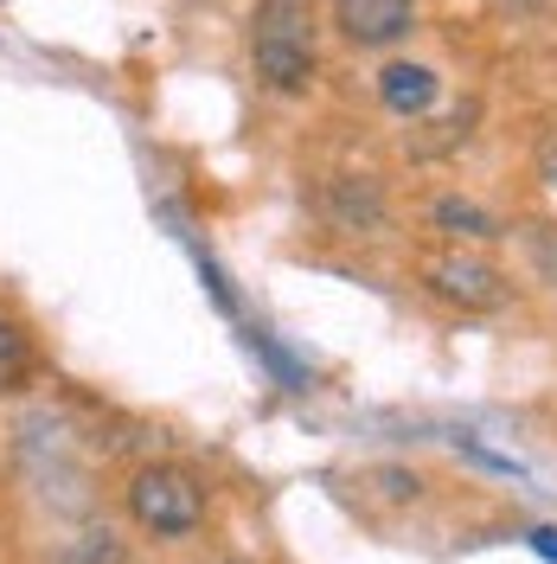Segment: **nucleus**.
Wrapping results in <instances>:
<instances>
[{
  "label": "nucleus",
  "mask_w": 557,
  "mask_h": 564,
  "mask_svg": "<svg viewBox=\"0 0 557 564\" xmlns=\"http://www.w3.org/2000/svg\"><path fill=\"white\" fill-rule=\"evenodd\" d=\"M129 520L154 539H186L206 527V488L179 462H148L129 475Z\"/></svg>",
  "instance_id": "nucleus-2"
},
{
  "label": "nucleus",
  "mask_w": 557,
  "mask_h": 564,
  "mask_svg": "<svg viewBox=\"0 0 557 564\" xmlns=\"http://www.w3.org/2000/svg\"><path fill=\"white\" fill-rule=\"evenodd\" d=\"M423 289L443 295L461 315H493V308H506V295H513L506 276L493 270L488 257H474V250H429V257H423Z\"/></svg>",
  "instance_id": "nucleus-3"
},
{
  "label": "nucleus",
  "mask_w": 557,
  "mask_h": 564,
  "mask_svg": "<svg viewBox=\"0 0 557 564\" xmlns=\"http://www.w3.org/2000/svg\"><path fill=\"white\" fill-rule=\"evenodd\" d=\"M520 245H525V263L538 270V282H551L557 289V218H525Z\"/></svg>",
  "instance_id": "nucleus-9"
},
{
  "label": "nucleus",
  "mask_w": 557,
  "mask_h": 564,
  "mask_svg": "<svg viewBox=\"0 0 557 564\" xmlns=\"http://www.w3.org/2000/svg\"><path fill=\"white\" fill-rule=\"evenodd\" d=\"M320 212H327L340 231H379L384 193H379V180H365V174H334L320 186Z\"/></svg>",
  "instance_id": "nucleus-5"
},
{
  "label": "nucleus",
  "mask_w": 557,
  "mask_h": 564,
  "mask_svg": "<svg viewBox=\"0 0 557 564\" xmlns=\"http://www.w3.org/2000/svg\"><path fill=\"white\" fill-rule=\"evenodd\" d=\"M500 7H513V13H525V7H538V0H500Z\"/></svg>",
  "instance_id": "nucleus-12"
},
{
  "label": "nucleus",
  "mask_w": 557,
  "mask_h": 564,
  "mask_svg": "<svg viewBox=\"0 0 557 564\" xmlns=\"http://www.w3.org/2000/svg\"><path fill=\"white\" fill-rule=\"evenodd\" d=\"M334 26L352 45H397L417 26V0H334Z\"/></svg>",
  "instance_id": "nucleus-4"
},
{
  "label": "nucleus",
  "mask_w": 557,
  "mask_h": 564,
  "mask_svg": "<svg viewBox=\"0 0 557 564\" xmlns=\"http://www.w3.org/2000/svg\"><path fill=\"white\" fill-rule=\"evenodd\" d=\"M436 90H443V84H436L429 65H404V58H397V65L379 70V97H384V109H397V116H423V109L436 104Z\"/></svg>",
  "instance_id": "nucleus-7"
},
{
  "label": "nucleus",
  "mask_w": 557,
  "mask_h": 564,
  "mask_svg": "<svg viewBox=\"0 0 557 564\" xmlns=\"http://www.w3.org/2000/svg\"><path fill=\"white\" fill-rule=\"evenodd\" d=\"M538 174L557 186V129H545V135H538Z\"/></svg>",
  "instance_id": "nucleus-10"
},
{
  "label": "nucleus",
  "mask_w": 557,
  "mask_h": 564,
  "mask_svg": "<svg viewBox=\"0 0 557 564\" xmlns=\"http://www.w3.org/2000/svg\"><path fill=\"white\" fill-rule=\"evenodd\" d=\"M532 545H538V552L557 564V527H538V532H532Z\"/></svg>",
  "instance_id": "nucleus-11"
},
{
  "label": "nucleus",
  "mask_w": 557,
  "mask_h": 564,
  "mask_svg": "<svg viewBox=\"0 0 557 564\" xmlns=\"http://www.w3.org/2000/svg\"><path fill=\"white\" fill-rule=\"evenodd\" d=\"M250 65L263 90H308L320 58H314V0H256L250 13Z\"/></svg>",
  "instance_id": "nucleus-1"
},
{
  "label": "nucleus",
  "mask_w": 557,
  "mask_h": 564,
  "mask_svg": "<svg viewBox=\"0 0 557 564\" xmlns=\"http://www.w3.org/2000/svg\"><path fill=\"white\" fill-rule=\"evenodd\" d=\"M429 225H436V231H449L455 245H493V238H506V225H500L488 206L455 199V193H443V199L429 206Z\"/></svg>",
  "instance_id": "nucleus-6"
},
{
  "label": "nucleus",
  "mask_w": 557,
  "mask_h": 564,
  "mask_svg": "<svg viewBox=\"0 0 557 564\" xmlns=\"http://www.w3.org/2000/svg\"><path fill=\"white\" fill-rule=\"evenodd\" d=\"M33 340L13 327V321H0V398H13V391L33 386Z\"/></svg>",
  "instance_id": "nucleus-8"
}]
</instances>
